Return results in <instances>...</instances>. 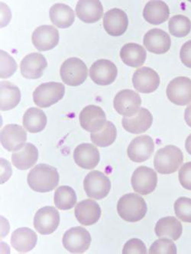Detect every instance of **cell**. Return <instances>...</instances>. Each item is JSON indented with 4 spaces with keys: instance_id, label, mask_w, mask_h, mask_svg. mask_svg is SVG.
Masks as SVG:
<instances>
[{
    "instance_id": "cell-1",
    "label": "cell",
    "mask_w": 191,
    "mask_h": 254,
    "mask_svg": "<svg viewBox=\"0 0 191 254\" xmlns=\"http://www.w3.org/2000/svg\"><path fill=\"white\" fill-rule=\"evenodd\" d=\"M59 174L55 167L48 164L35 166L27 177V182L31 190L38 192H48L58 187Z\"/></svg>"
},
{
    "instance_id": "cell-2",
    "label": "cell",
    "mask_w": 191,
    "mask_h": 254,
    "mask_svg": "<svg viewBox=\"0 0 191 254\" xmlns=\"http://www.w3.org/2000/svg\"><path fill=\"white\" fill-rule=\"evenodd\" d=\"M148 208L145 199L135 193H129L119 198L117 211L119 216L128 222H136L143 219Z\"/></svg>"
},
{
    "instance_id": "cell-3",
    "label": "cell",
    "mask_w": 191,
    "mask_h": 254,
    "mask_svg": "<svg viewBox=\"0 0 191 254\" xmlns=\"http://www.w3.org/2000/svg\"><path fill=\"white\" fill-rule=\"evenodd\" d=\"M184 155L176 146L168 145L158 150L154 159L155 170L161 174H172L182 165Z\"/></svg>"
},
{
    "instance_id": "cell-4",
    "label": "cell",
    "mask_w": 191,
    "mask_h": 254,
    "mask_svg": "<svg viewBox=\"0 0 191 254\" xmlns=\"http://www.w3.org/2000/svg\"><path fill=\"white\" fill-rule=\"evenodd\" d=\"M60 74L65 84L78 86L88 79V66L79 58H71L61 65Z\"/></svg>"
},
{
    "instance_id": "cell-5",
    "label": "cell",
    "mask_w": 191,
    "mask_h": 254,
    "mask_svg": "<svg viewBox=\"0 0 191 254\" xmlns=\"http://www.w3.org/2000/svg\"><path fill=\"white\" fill-rule=\"evenodd\" d=\"M65 93V86L61 83H42L34 91V103L38 107L48 108L61 100Z\"/></svg>"
},
{
    "instance_id": "cell-6",
    "label": "cell",
    "mask_w": 191,
    "mask_h": 254,
    "mask_svg": "<svg viewBox=\"0 0 191 254\" xmlns=\"http://www.w3.org/2000/svg\"><path fill=\"white\" fill-rule=\"evenodd\" d=\"M84 188L90 198L102 199L110 191L111 182L102 172L94 170L84 179Z\"/></svg>"
},
{
    "instance_id": "cell-7",
    "label": "cell",
    "mask_w": 191,
    "mask_h": 254,
    "mask_svg": "<svg viewBox=\"0 0 191 254\" xmlns=\"http://www.w3.org/2000/svg\"><path fill=\"white\" fill-rule=\"evenodd\" d=\"M89 231L83 227H74L65 232L63 236V245L72 254H83L89 249L91 244Z\"/></svg>"
},
{
    "instance_id": "cell-8",
    "label": "cell",
    "mask_w": 191,
    "mask_h": 254,
    "mask_svg": "<svg viewBox=\"0 0 191 254\" xmlns=\"http://www.w3.org/2000/svg\"><path fill=\"white\" fill-rule=\"evenodd\" d=\"M131 184L135 192L140 195H148L156 189L158 184L156 172L145 166L138 167L132 174Z\"/></svg>"
},
{
    "instance_id": "cell-9",
    "label": "cell",
    "mask_w": 191,
    "mask_h": 254,
    "mask_svg": "<svg viewBox=\"0 0 191 254\" xmlns=\"http://www.w3.org/2000/svg\"><path fill=\"white\" fill-rule=\"evenodd\" d=\"M113 105L119 115L124 117H132L140 109L142 99L135 91L123 89L114 98Z\"/></svg>"
},
{
    "instance_id": "cell-10",
    "label": "cell",
    "mask_w": 191,
    "mask_h": 254,
    "mask_svg": "<svg viewBox=\"0 0 191 254\" xmlns=\"http://www.w3.org/2000/svg\"><path fill=\"white\" fill-rule=\"evenodd\" d=\"M167 96L172 103L178 106L191 103V79L185 76L175 78L167 87Z\"/></svg>"
},
{
    "instance_id": "cell-11",
    "label": "cell",
    "mask_w": 191,
    "mask_h": 254,
    "mask_svg": "<svg viewBox=\"0 0 191 254\" xmlns=\"http://www.w3.org/2000/svg\"><path fill=\"white\" fill-rule=\"evenodd\" d=\"M60 214L54 207L40 208L34 218V227L41 235H51L59 226Z\"/></svg>"
},
{
    "instance_id": "cell-12",
    "label": "cell",
    "mask_w": 191,
    "mask_h": 254,
    "mask_svg": "<svg viewBox=\"0 0 191 254\" xmlns=\"http://www.w3.org/2000/svg\"><path fill=\"white\" fill-rule=\"evenodd\" d=\"M117 75V67L109 60H98L93 64L90 69L91 79L99 86L112 84Z\"/></svg>"
},
{
    "instance_id": "cell-13",
    "label": "cell",
    "mask_w": 191,
    "mask_h": 254,
    "mask_svg": "<svg viewBox=\"0 0 191 254\" xmlns=\"http://www.w3.org/2000/svg\"><path fill=\"white\" fill-rule=\"evenodd\" d=\"M1 144L9 152H15L22 148L27 140V133L18 125H7L1 130Z\"/></svg>"
},
{
    "instance_id": "cell-14",
    "label": "cell",
    "mask_w": 191,
    "mask_h": 254,
    "mask_svg": "<svg viewBox=\"0 0 191 254\" xmlns=\"http://www.w3.org/2000/svg\"><path fill=\"white\" fill-rule=\"evenodd\" d=\"M132 83L134 88L139 93H152L160 85V77L152 68L143 66L134 73Z\"/></svg>"
},
{
    "instance_id": "cell-15",
    "label": "cell",
    "mask_w": 191,
    "mask_h": 254,
    "mask_svg": "<svg viewBox=\"0 0 191 254\" xmlns=\"http://www.w3.org/2000/svg\"><path fill=\"white\" fill-rule=\"evenodd\" d=\"M79 119L81 127L91 133L99 131L107 122L104 111L94 105L84 108L80 113Z\"/></svg>"
},
{
    "instance_id": "cell-16",
    "label": "cell",
    "mask_w": 191,
    "mask_h": 254,
    "mask_svg": "<svg viewBox=\"0 0 191 254\" xmlns=\"http://www.w3.org/2000/svg\"><path fill=\"white\" fill-rule=\"evenodd\" d=\"M59 32L51 25H41L34 31L31 41L39 52H46L55 48L59 42Z\"/></svg>"
},
{
    "instance_id": "cell-17",
    "label": "cell",
    "mask_w": 191,
    "mask_h": 254,
    "mask_svg": "<svg viewBox=\"0 0 191 254\" xmlns=\"http://www.w3.org/2000/svg\"><path fill=\"white\" fill-rule=\"evenodd\" d=\"M155 150L153 139L148 135L139 136L131 142L127 153L132 161L142 163L152 157Z\"/></svg>"
},
{
    "instance_id": "cell-18",
    "label": "cell",
    "mask_w": 191,
    "mask_h": 254,
    "mask_svg": "<svg viewBox=\"0 0 191 254\" xmlns=\"http://www.w3.org/2000/svg\"><path fill=\"white\" fill-rule=\"evenodd\" d=\"M129 19L123 10L114 8L105 12L103 17V27L109 35L119 37L126 32Z\"/></svg>"
},
{
    "instance_id": "cell-19",
    "label": "cell",
    "mask_w": 191,
    "mask_h": 254,
    "mask_svg": "<svg viewBox=\"0 0 191 254\" xmlns=\"http://www.w3.org/2000/svg\"><path fill=\"white\" fill-rule=\"evenodd\" d=\"M143 44L148 52L155 55H164L171 48L172 40L163 30L153 28L145 34Z\"/></svg>"
},
{
    "instance_id": "cell-20",
    "label": "cell",
    "mask_w": 191,
    "mask_h": 254,
    "mask_svg": "<svg viewBox=\"0 0 191 254\" xmlns=\"http://www.w3.org/2000/svg\"><path fill=\"white\" fill-rule=\"evenodd\" d=\"M74 159L78 167L85 170H94L99 164L100 154L94 144L84 143L74 150Z\"/></svg>"
},
{
    "instance_id": "cell-21",
    "label": "cell",
    "mask_w": 191,
    "mask_h": 254,
    "mask_svg": "<svg viewBox=\"0 0 191 254\" xmlns=\"http://www.w3.org/2000/svg\"><path fill=\"white\" fill-rule=\"evenodd\" d=\"M47 66L48 62L44 55L39 53H31L22 59L20 64V69L24 77L36 79L42 76Z\"/></svg>"
},
{
    "instance_id": "cell-22",
    "label": "cell",
    "mask_w": 191,
    "mask_h": 254,
    "mask_svg": "<svg viewBox=\"0 0 191 254\" xmlns=\"http://www.w3.org/2000/svg\"><path fill=\"white\" fill-rule=\"evenodd\" d=\"M152 123L153 116L145 108H141L135 116L124 117L122 120V127L131 134H142L150 128Z\"/></svg>"
},
{
    "instance_id": "cell-23",
    "label": "cell",
    "mask_w": 191,
    "mask_h": 254,
    "mask_svg": "<svg viewBox=\"0 0 191 254\" xmlns=\"http://www.w3.org/2000/svg\"><path fill=\"white\" fill-rule=\"evenodd\" d=\"M74 213L80 224L90 226L99 221L101 216V208L96 201L85 199L78 203Z\"/></svg>"
},
{
    "instance_id": "cell-24",
    "label": "cell",
    "mask_w": 191,
    "mask_h": 254,
    "mask_svg": "<svg viewBox=\"0 0 191 254\" xmlns=\"http://www.w3.org/2000/svg\"><path fill=\"white\" fill-rule=\"evenodd\" d=\"M78 18L85 23H94L102 18L103 7L98 0H81L76 5Z\"/></svg>"
},
{
    "instance_id": "cell-25",
    "label": "cell",
    "mask_w": 191,
    "mask_h": 254,
    "mask_svg": "<svg viewBox=\"0 0 191 254\" xmlns=\"http://www.w3.org/2000/svg\"><path fill=\"white\" fill-rule=\"evenodd\" d=\"M38 242L36 233L28 228H18L13 231L11 237V245L19 253L31 251Z\"/></svg>"
},
{
    "instance_id": "cell-26",
    "label": "cell",
    "mask_w": 191,
    "mask_h": 254,
    "mask_svg": "<svg viewBox=\"0 0 191 254\" xmlns=\"http://www.w3.org/2000/svg\"><path fill=\"white\" fill-rule=\"evenodd\" d=\"M38 150L34 144L27 143L22 148L14 152L12 155L13 165L20 170H26L38 161Z\"/></svg>"
},
{
    "instance_id": "cell-27",
    "label": "cell",
    "mask_w": 191,
    "mask_h": 254,
    "mask_svg": "<svg viewBox=\"0 0 191 254\" xmlns=\"http://www.w3.org/2000/svg\"><path fill=\"white\" fill-rule=\"evenodd\" d=\"M169 15V7L163 1H150L144 8V18L152 25L164 23L168 19Z\"/></svg>"
},
{
    "instance_id": "cell-28",
    "label": "cell",
    "mask_w": 191,
    "mask_h": 254,
    "mask_svg": "<svg viewBox=\"0 0 191 254\" xmlns=\"http://www.w3.org/2000/svg\"><path fill=\"white\" fill-rule=\"evenodd\" d=\"M147 53L142 45L135 43H128L124 45L120 51V58L127 66L139 67L145 64Z\"/></svg>"
},
{
    "instance_id": "cell-29",
    "label": "cell",
    "mask_w": 191,
    "mask_h": 254,
    "mask_svg": "<svg viewBox=\"0 0 191 254\" xmlns=\"http://www.w3.org/2000/svg\"><path fill=\"white\" fill-rule=\"evenodd\" d=\"M155 234L158 238H170L173 241H178L183 232V227L175 217L162 218L157 222L155 228Z\"/></svg>"
},
{
    "instance_id": "cell-30",
    "label": "cell",
    "mask_w": 191,
    "mask_h": 254,
    "mask_svg": "<svg viewBox=\"0 0 191 254\" xmlns=\"http://www.w3.org/2000/svg\"><path fill=\"white\" fill-rule=\"evenodd\" d=\"M49 15L52 23L60 28H69L75 21L74 11L66 4L58 3L52 5Z\"/></svg>"
},
{
    "instance_id": "cell-31",
    "label": "cell",
    "mask_w": 191,
    "mask_h": 254,
    "mask_svg": "<svg viewBox=\"0 0 191 254\" xmlns=\"http://www.w3.org/2000/svg\"><path fill=\"white\" fill-rule=\"evenodd\" d=\"M1 100L0 109L2 111H8L18 106L21 100V92L18 86L8 81H2L0 83Z\"/></svg>"
},
{
    "instance_id": "cell-32",
    "label": "cell",
    "mask_w": 191,
    "mask_h": 254,
    "mask_svg": "<svg viewBox=\"0 0 191 254\" xmlns=\"http://www.w3.org/2000/svg\"><path fill=\"white\" fill-rule=\"evenodd\" d=\"M47 116L43 111L38 108H29L23 116L24 127L30 133H38L46 127Z\"/></svg>"
},
{
    "instance_id": "cell-33",
    "label": "cell",
    "mask_w": 191,
    "mask_h": 254,
    "mask_svg": "<svg viewBox=\"0 0 191 254\" xmlns=\"http://www.w3.org/2000/svg\"><path fill=\"white\" fill-rule=\"evenodd\" d=\"M117 137V130L113 123L107 121L104 127L99 131L93 132L91 140L95 145L100 147H108L113 144Z\"/></svg>"
},
{
    "instance_id": "cell-34",
    "label": "cell",
    "mask_w": 191,
    "mask_h": 254,
    "mask_svg": "<svg viewBox=\"0 0 191 254\" xmlns=\"http://www.w3.org/2000/svg\"><path fill=\"white\" fill-rule=\"evenodd\" d=\"M54 199L58 209L69 210L75 206L78 198L74 189L68 186H61L55 191Z\"/></svg>"
},
{
    "instance_id": "cell-35",
    "label": "cell",
    "mask_w": 191,
    "mask_h": 254,
    "mask_svg": "<svg viewBox=\"0 0 191 254\" xmlns=\"http://www.w3.org/2000/svg\"><path fill=\"white\" fill-rule=\"evenodd\" d=\"M170 33L177 38H184L189 35L191 30V20L183 15H176L168 22Z\"/></svg>"
},
{
    "instance_id": "cell-36",
    "label": "cell",
    "mask_w": 191,
    "mask_h": 254,
    "mask_svg": "<svg viewBox=\"0 0 191 254\" xmlns=\"http://www.w3.org/2000/svg\"><path fill=\"white\" fill-rule=\"evenodd\" d=\"M148 253L150 254H176L177 247L172 240L162 238L152 244Z\"/></svg>"
},
{
    "instance_id": "cell-37",
    "label": "cell",
    "mask_w": 191,
    "mask_h": 254,
    "mask_svg": "<svg viewBox=\"0 0 191 254\" xmlns=\"http://www.w3.org/2000/svg\"><path fill=\"white\" fill-rule=\"evenodd\" d=\"M175 212L184 222L191 223V198L181 197L175 203Z\"/></svg>"
},
{
    "instance_id": "cell-38",
    "label": "cell",
    "mask_w": 191,
    "mask_h": 254,
    "mask_svg": "<svg viewBox=\"0 0 191 254\" xmlns=\"http://www.w3.org/2000/svg\"><path fill=\"white\" fill-rule=\"evenodd\" d=\"M1 78L12 76L17 69V64L15 60L4 51H1Z\"/></svg>"
},
{
    "instance_id": "cell-39",
    "label": "cell",
    "mask_w": 191,
    "mask_h": 254,
    "mask_svg": "<svg viewBox=\"0 0 191 254\" xmlns=\"http://www.w3.org/2000/svg\"><path fill=\"white\" fill-rule=\"evenodd\" d=\"M147 248L143 241L137 238H132L125 243L122 254H146Z\"/></svg>"
},
{
    "instance_id": "cell-40",
    "label": "cell",
    "mask_w": 191,
    "mask_h": 254,
    "mask_svg": "<svg viewBox=\"0 0 191 254\" xmlns=\"http://www.w3.org/2000/svg\"><path fill=\"white\" fill-rule=\"evenodd\" d=\"M179 181L184 188L191 190V162H188L180 169Z\"/></svg>"
},
{
    "instance_id": "cell-41",
    "label": "cell",
    "mask_w": 191,
    "mask_h": 254,
    "mask_svg": "<svg viewBox=\"0 0 191 254\" xmlns=\"http://www.w3.org/2000/svg\"><path fill=\"white\" fill-rule=\"evenodd\" d=\"M180 58L187 67L191 68V40L184 44L180 52Z\"/></svg>"
},
{
    "instance_id": "cell-42",
    "label": "cell",
    "mask_w": 191,
    "mask_h": 254,
    "mask_svg": "<svg viewBox=\"0 0 191 254\" xmlns=\"http://www.w3.org/2000/svg\"><path fill=\"white\" fill-rule=\"evenodd\" d=\"M185 119L187 124L191 127V104L185 109Z\"/></svg>"
},
{
    "instance_id": "cell-43",
    "label": "cell",
    "mask_w": 191,
    "mask_h": 254,
    "mask_svg": "<svg viewBox=\"0 0 191 254\" xmlns=\"http://www.w3.org/2000/svg\"><path fill=\"white\" fill-rule=\"evenodd\" d=\"M185 147H186L188 154L191 155V134L187 138L186 142H185Z\"/></svg>"
}]
</instances>
